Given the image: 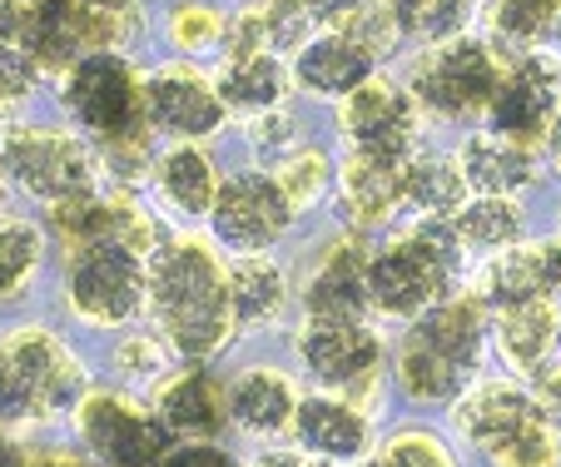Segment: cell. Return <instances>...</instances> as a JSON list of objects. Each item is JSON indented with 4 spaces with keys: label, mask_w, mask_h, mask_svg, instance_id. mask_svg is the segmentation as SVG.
<instances>
[{
    "label": "cell",
    "mask_w": 561,
    "mask_h": 467,
    "mask_svg": "<svg viewBox=\"0 0 561 467\" xmlns=\"http://www.w3.org/2000/svg\"><path fill=\"white\" fill-rule=\"evenodd\" d=\"M368 264L373 249L363 234H343L323 249L304 288V319H368Z\"/></svg>",
    "instance_id": "cell-17"
},
{
    "label": "cell",
    "mask_w": 561,
    "mask_h": 467,
    "mask_svg": "<svg viewBox=\"0 0 561 467\" xmlns=\"http://www.w3.org/2000/svg\"><path fill=\"white\" fill-rule=\"evenodd\" d=\"M145 35V5L139 0H80V41L85 55L110 50L125 55Z\"/></svg>",
    "instance_id": "cell-32"
},
{
    "label": "cell",
    "mask_w": 561,
    "mask_h": 467,
    "mask_svg": "<svg viewBox=\"0 0 561 467\" xmlns=\"http://www.w3.org/2000/svg\"><path fill=\"white\" fill-rule=\"evenodd\" d=\"M373 70H378V55L363 41H353V35H333V31H323L294 55V80L323 100H348L353 90L368 86Z\"/></svg>",
    "instance_id": "cell-20"
},
{
    "label": "cell",
    "mask_w": 561,
    "mask_h": 467,
    "mask_svg": "<svg viewBox=\"0 0 561 467\" xmlns=\"http://www.w3.org/2000/svg\"><path fill=\"white\" fill-rule=\"evenodd\" d=\"M403 200L417 219H453L472 190L462 180V164L457 160H437V155H413L403 164Z\"/></svg>",
    "instance_id": "cell-28"
},
{
    "label": "cell",
    "mask_w": 561,
    "mask_h": 467,
    "mask_svg": "<svg viewBox=\"0 0 561 467\" xmlns=\"http://www.w3.org/2000/svg\"><path fill=\"white\" fill-rule=\"evenodd\" d=\"M21 50L45 75H65L75 60H85L80 0H21Z\"/></svg>",
    "instance_id": "cell-23"
},
{
    "label": "cell",
    "mask_w": 561,
    "mask_h": 467,
    "mask_svg": "<svg viewBox=\"0 0 561 467\" xmlns=\"http://www.w3.org/2000/svg\"><path fill=\"white\" fill-rule=\"evenodd\" d=\"M339 125L353 149V160L408 164L417 145V100L408 95V86L373 75L368 86L343 100Z\"/></svg>",
    "instance_id": "cell-12"
},
{
    "label": "cell",
    "mask_w": 561,
    "mask_h": 467,
    "mask_svg": "<svg viewBox=\"0 0 561 467\" xmlns=\"http://www.w3.org/2000/svg\"><path fill=\"white\" fill-rule=\"evenodd\" d=\"M149 190L180 219H209L224 184H219L214 160L199 145H170V149H159L154 170H149Z\"/></svg>",
    "instance_id": "cell-21"
},
{
    "label": "cell",
    "mask_w": 561,
    "mask_h": 467,
    "mask_svg": "<svg viewBox=\"0 0 561 467\" xmlns=\"http://www.w3.org/2000/svg\"><path fill=\"white\" fill-rule=\"evenodd\" d=\"M154 413L170 423L174 437L214 443V433L229 423V388L204 363H184L154 388Z\"/></svg>",
    "instance_id": "cell-19"
},
{
    "label": "cell",
    "mask_w": 561,
    "mask_h": 467,
    "mask_svg": "<svg viewBox=\"0 0 561 467\" xmlns=\"http://www.w3.org/2000/svg\"><path fill=\"white\" fill-rule=\"evenodd\" d=\"M224 35H229V21L214 11L209 0H184V5L170 11V41L180 45L184 55L214 50V45H224Z\"/></svg>",
    "instance_id": "cell-37"
},
{
    "label": "cell",
    "mask_w": 561,
    "mask_h": 467,
    "mask_svg": "<svg viewBox=\"0 0 561 467\" xmlns=\"http://www.w3.org/2000/svg\"><path fill=\"white\" fill-rule=\"evenodd\" d=\"M502 60L488 41L457 35V41L427 45L408 70V95L437 119H472L488 115L502 86Z\"/></svg>",
    "instance_id": "cell-7"
},
{
    "label": "cell",
    "mask_w": 561,
    "mask_h": 467,
    "mask_svg": "<svg viewBox=\"0 0 561 467\" xmlns=\"http://www.w3.org/2000/svg\"><path fill=\"white\" fill-rule=\"evenodd\" d=\"M551 155H557V164H561V115H557V129H551Z\"/></svg>",
    "instance_id": "cell-48"
},
{
    "label": "cell",
    "mask_w": 561,
    "mask_h": 467,
    "mask_svg": "<svg viewBox=\"0 0 561 467\" xmlns=\"http://www.w3.org/2000/svg\"><path fill=\"white\" fill-rule=\"evenodd\" d=\"M249 139H254V149L264 155V160L284 164L288 155H294L298 125H294V115H288V110H268V115H254V125H249Z\"/></svg>",
    "instance_id": "cell-41"
},
{
    "label": "cell",
    "mask_w": 561,
    "mask_h": 467,
    "mask_svg": "<svg viewBox=\"0 0 561 467\" xmlns=\"http://www.w3.org/2000/svg\"><path fill=\"white\" fill-rule=\"evenodd\" d=\"M65 304L90 329H125L149 308V259L119 244H95L70 254Z\"/></svg>",
    "instance_id": "cell-10"
},
{
    "label": "cell",
    "mask_w": 561,
    "mask_h": 467,
    "mask_svg": "<svg viewBox=\"0 0 561 467\" xmlns=\"http://www.w3.org/2000/svg\"><path fill=\"white\" fill-rule=\"evenodd\" d=\"M219 95L233 115H268L284 110L288 100V65L278 55H249V60H224L219 70Z\"/></svg>",
    "instance_id": "cell-27"
},
{
    "label": "cell",
    "mask_w": 561,
    "mask_h": 467,
    "mask_svg": "<svg viewBox=\"0 0 561 467\" xmlns=\"http://www.w3.org/2000/svg\"><path fill=\"white\" fill-rule=\"evenodd\" d=\"M453 423L492 467H561V423L541 413L531 388L512 378L472 383L453 408Z\"/></svg>",
    "instance_id": "cell-5"
},
{
    "label": "cell",
    "mask_w": 561,
    "mask_h": 467,
    "mask_svg": "<svg viewBox=\"0 0 561 467\" xmlns=\"http://www.w3.org/2000/svg\"><path fill=\"white\" fill-rule=\"evenodd\" d=\"M492 339H497V353L512 373L522 378H537L551 363V349L561 343V314L557 304H517V308H497L492 314Z\"/></svg>",
    "instance_id": "cell-24"
},
{
    "label": "cell",
    "mask_w": 561,
    "mask_h": 467,
    "mask_svg": "<svg viewBox=\"0 0 561 467\" xmlns=\"http://www.w3.org/2000/svg\"><path fill=\"white\" fill-rule=\"evenodd\" d=\"M159 339L180 353V363H209L239 333L229 294V269L204 239L170 234L149 254V308Z\"/></svg>",
    "instance_id": "cell-1"
},
{
    "label": "cell",
    "mask_w": 561,
    "mask_h": 467,
    "mask_svg": "<svg viewBox=\"0 0 561 467\" xmlns=\"http://www.w3.org/2000/svg\"><path fill=\"white\" fill-rule=\"evenodd\" d=\"M60 105L75 125L95 135L100 145L145 135V75H135V65L125 55L95 50L85 60H75L60 80Z\"/></svg>",
    "instance_id": "cell-9"
},
{
    "label": "cell",
    "mask_w": 561,
    "mask_h": 467,
    "mask_svg": "<svg viewBox=\"0 0 561 467\" xmlns=\"http://www.w3.org/2000/svg\"><path fill=\"white\" fill-rule=\"evenodd\" d=\"M488 308H517V304H547L561 294V239H531V244H512L492 254L482 288Z\"/></svg>",
    "instance_id": "cell-18"
},
{
    "label": "cell",
    "mask_w": 561,
    "mask_h": 467,
    "mask_svg": "<svg viewBox=\"0 0 561 467\" xmlns=\"http://www.w3.org/2000/svg\"><path fill=\"white\" fill-rule=\"evenodd\" d=\"M358 467H398V463H392V457H382V453H378V457H368V463H358Z\"/></svg>",
    "instance_id": "cell-49"
},
{
    "label": "cell",
    "mask_w": 561,
    "mask_h": 467,
    "mask_svg": "<svg viewBox=\"0 0 561 467\" xmlns=\"http://www.w3.org/2000/svg\"><path fill=\"white\" fill-rule=\"evenodd\" d=\"M45 259V229L25 214H0V304L35 284Z\"/></svg>",
    "instance_id": "cell-31"
},
{
    "label": "cell",
    "mask_w": 561,
    "mask_h": 467,
    "mask_svg": "<svg viewBox=\"0 0 561 467\" xmlns=\"http://www.w3.org/2000/svg\"><path fill=\"white\" fill-rule=\"evenodd\" d=\"M70 418L80 447L105 467H164L174 453L170 423L125 388H85Z\"/></svg>",
    "instance_id": "cell-8"
},
{
    "label": "cell",
    "mask_w": 561,
    "mask_h": 467,
    "mask_svg": "<svg viewBox=\"0 0 561 467\" xmlns=\"http://www.w3.org/2000/svg\"><path fill=\"white\" fill-rule=\"evenodd\" d=\"M41 65L31 60V55L21 50V45H11V50H0V119H11L15 110L25 105V100L35 95V86H41Z\"/></svg>",
    "instance_id": "cell-40"
},
{
    "label": "cell",
    "mask_w": 561,
    "mask_h": 467,
    "mask_svg": "<svg viewBox=\"0 0 561 467\" xmlns=\"http://www.w3.org/2000/svg\"><path fill=\"white\" fill-rule=\"evenodd\" d=\"M488 339H492L488 298L453 294L433 314L408 323L403 343H398V358H392L398 388L413 403H457L472 388L477 368H482Z\"/></svg>",
    "instance_id": "cell-2"
},
{
    "label": "cell",
    "mask_w": 561,
    "mask_h": 467,
    "mask_svg": "<svg viewBox=\"0 0 561 467\" xmlns=\"http://www.w3.org/2000/svg\"><path fill=\"white\" fill-rule=\"evenodd\" d=\"M259 21H264V35H268V50L284 55V50H304L308 35H313V11H308V0H259L254 5Z\"/></svg>",
    "instance_id": "cell-38"
},
{
    "label": "cell",
    "mask_w": 561,
    "mask_h": 467,
    "mask_svg": "<svg viewBox=\"0 0 561 467\" xmlns=\"http://www.w3.org/2000/svg\"><path fill=\"white\" fill-rule=\"evenodd\" d=\"M274 180L284 184V194L294 200V209H308V204H318L323 194H329L333 164H329V155H323V149H294V155L278 164Z\"/></svg>",
    "instance_id": "cell-36"
},
{
    "label": "cell",
    "mask_w": 561,
    "mask_h": 467,
    "mask_svg": "<svg viewBox=\"0 0 561 467\" xmlns=\"http://www.w3.org/2000/svg\"><path fill=\"white\" fill-rule=\"evenodd\" d=\"M557 349H561V343H557Z\"/></svg>",
    "instance_id": "cell-50"
},
{
    "label": "cell",
    "mask_w": 561,
    "mask_h": 467,
    "mask_svg": "<svg viewBox=\"0 0 561 467\" xmlns=\"http://www.w3.org/2000/svg\"><path fill=\"white\" fill-rule=\"evenodd\" d=\"M382 457H392L398 467H457L453 447H447L433 428H398V433L382 443Z\"/></svg>",
    "instance_id": "cell-39"
},
{
    "label": "cell",
    "mask_w": 561,
    "mask_h": 467,
    "mask_svg": "<svg viewBox=\"0 0 561 467\" xmlns=\"http://www.w3.org/2000/svg\"><path fill=\"white\" fill-rule=\"evenodd\" d=\"M229 294H233V319H239V329H264L288 304V274L264 254L239 259V264L229 269Z\"/></svg>",
    "instance_id": "cell-30"
},
{
    "label": "cell",
    "mask_w": 561,
    "mask_h": 467,
    "mask_svg": "<svg viewBox=\"0 0 561 467\" xmlns=\"http://www.w3.org/2000/svg\"><path fill=\"white\" fill-rule=\"evenodd\" d=\"M174 358H180V353H174L164 339L129 333V339L115 343V353H110V368H115V378L129 383V388H159V383L170 378V363Z\"/></svg>",
    "instance_id": "cell-35"
},
{
    "label": "cell",
    "mask_w": 561,
    "mask_h": 467,
    "mask_svg": "<svg viewBox=\"0 0 561 467\" xmlns=\"http://www.w3.org/2000/svg\"><path fill=\"white\" fill-rule=\"evenodd\" d=\"M294 200L284 194V184L264 170H249V174H233L224 180L219 190V204H214V239L224 249H233L239 259H254V254H268L288 234L294 224Z\"/></svg>",
    "instance_id": "cell-13"
},
{
    "label": "cell",
    "mask_w": 561,
    "mask_h": 467,
    "mask_svg": "<svg viewBox=\"0 0 561 467\" xmlns=\"http://www.w3.org/2000/svg\"><path fill=\"white\" fill-rule=\"evenodd\" d=\"M249 467H333V463H318V457L298 453V447H274V453H259Z\"/></svg>",
    "instance_id": "cell-45"
},
{
    "label": "cell",
    "mask_w": 561,
    "mask_h": 467,
    "mask_svg": "<svg viewBox=\"0 0 561 467\" xmlns=\"http://www.w3.org/2000/svg\"><path fill=\"white\" fill-rule=\"evenodd\" d=\"M0 184H5V180H0Z\"/></svg>",
    "instance_id": "cell-51"
},
{
    "label": "cell",
    "mask_w": 561,
    "mask_h": 467,
    "mask_svg": "<svg viewBox=\"0 0 561 467\" xmlns=\"http://www.w3.org/2000/svg\"><path fill=\"white\" fill-rule=\"evenodd\" d=\"M453 234L462 254H502V249L522 244V204L502 200V194H472L453 214Z\"/></svg>",
    "instance_id": "cell-29"
},
{
    "label": "cell",
    "mask_w": 561,
    "mask_h": 467,
    "mask_svg": "<svg viewBox=\"0 0 561 467\" xmlns=\"http://www.w3.org/2000/svg\"><path fill=\"white\" fill-rule=\"evenodd\" d=\"M561 115V65L551 55H522L517 65H507L497 86V100H492L488 119H492V135L502 139H517V145H537L557 129Z\"/></svg>",
    "instance_id": "cell-15"
},
{
    "label": "cell",
    "mask_w": 561,
    "mask_h": 467,
    "mask_svg": "<svg viewBox=\"0 0 561 467\" xmlns=\"http://www.w3.org/2000/svg\"><path fill=\"white\" fill-rule=\"evenodd\" d=\"M229 105H224L219 86L194 65H159L145 75V119L154 135L174 139V145H199L224 125Z\"/></svg>",
    "instance_id": "cell-14"
},
{
    "label": "cell",
    "mask_w": 561,
    "mask_h": 467,
    "mask_svg": "<svg viewBox=\"0 0 561 467\" xmlns=\"http://www.w3.org/2000/svg\"><path fill=\"white\" fill-rule=\"evenodd\" d=\"M492 31L502 45H522V50H537L541 41L561 31V0H497L492 5Z\"/></svg>",
    "instance_id": "cell-34"
},
{
    "label": "cell",
    "mask_w": 561,
    "mask_h": 467,
    "mask_svg": "<svg viewBox=\"0 0 561 467\" xmlns=\"http://www.w3.org/2000/svg\"><path fill=\"white\" fill-rule=\"evenodd\" d=\"M462 244L453 234V219H417L403 239L373 249L368 264V304L382 319L417 323L437 304L453 298L457 269H462Z\"/></svg>",
    "instance_id": "cell-3"
},
{
    "label": "cell",
    "mask_w": 561,
    "mask_h": 467,
    "mask_svg": "<svg viewBox=\"0 0 561 467\" xmlns=\"http://www.w3.org/2000/svg\"><path fill=\"white\" fill-rule=\"evenodd\" d=\"M457 164H462V180L472 194H502V200H517L531 180H537V155L517 139L502 135H472L457 149Z\"/></svg>",
    "instance_id": "cell-25"
},
{
    "label": "cell",
    "mask_w": 561,
    "mask_h": 467,
    "mask_svg": "<svg viewBox=\"0 0 561 467\" xmlns=\"http://www.w3.org/2000/svg\"><path fill=\"white\" fill-rule=\"evenodd\" d=\"M0 180L41 200L45 209L110 190L105 170H100V149L50 125H0Z\"/></svg>",
    "instance_id": "cell-6"
},
{
    "label": "cell",
    "mask_w": 561,
    "mask_h": 467,
    "mask_svg": "<svg viewBox=\"0 0 561 467\" xmlns=\"http://www.w3.org/2000/svg\"><path fill=\"white\" fill-rule=\"evenodd\" d=\"M298 383L284 368H244L229 383V423L249 437H274L294 428L298 413Z\"/></svg>",
    "instance_id": "cell-22"
},
{
    "label": "cell",
    "mask_w": 561,
    "mask_h": 467,
    "mask_svg": "<svg viewBox=\"0 0 561 467\" xmlns=\"http://www.w3.org/2000/svg\"><path fill=\"white\" fill-rule=\"evenodd\" d=\"M164 467H239V457L224 453L219 443H180L164 457Z\"/></svg>",
    "instance_id": "cell-43"
},
{
    "label": "cell",
    "mask_w": 561,
    "mask_h": 467,
    "mask_svg": "<svg viewBox=\"0 0 561 467\" xmlns=\"http://www.w3.org/2000/svg\"><path fill=\"white\" fill-rule=\"evenodd\" d=\"M288 433L298 453L318 463H358L373 447V413L343 394H304Z\"/></svg>",
    "instance_id": "cell-16"
},
{
    "label": "cell",
    "mask_w": 561,
    "mask_h": 467,
    "mask_svg": "<svg viewBox=\"0 0 561 467\" xmlns=\"http://www.w3.org/2000/svg\"><path fill=\"white\" fill-rule=\"evenodd\" d=\"M90 378L70 343L50 329H15L0 339V428H41L75 413Z\"/></svg>",
    "instance_id": "cell-4"
},
{
    "label": "cell",
    "mask_w": 561,
    "mask_h": 467,
    "mask_svg": "<svg viewBox=\"0 0 561 467\" xmlns=\"http://www.w3.org/2000/svg\"><path fill=\"white\" fill-rule=\"evenodd\" d=\"M339 209L348 219L353 234H368L378 224H388L392 214H403V164H373V160H353L343 164V194Z\"/></svg>",
    "instance_id": "cell-26"
},
{
    "label": "cell",
    "mask_w": 561,
    "mask_h": 467,
    "mask_svg": "<svg viewBox=\"0 0 561 467\" xmlns=\"http://www.w3.org/2000/svg\"><path fill=\"white\" fill-rule=\"evenodd\" d=\"M368 5H373V0H308L313 21L323 25V31H333V35H348L353 25L368 15Z\"/></svg>",
    "instance_id": "cell-42"
},
{
    "label": "cell",
    "mask_w": 561,
    "mask_h": 467,
    "mask_svg": "<svg viewBox=\"0 0 561 467\" xmlns=\"http://www.w3.org/2000/svg\"><path fill=\"white\" fill-rule=\"evenodd\" d=\"M398 21V31L413 35V41H427V45H443V41H457L472 21V0H382Z\"/></svg>",
    "instance_id": "cell-33"
},
{
    "label": "cell",
    "mask_w": 561,
    "mask_h": 467,
    "mask_svg": "<svg viewBox=\"0 0 561 467\" xmlns=\"http://www.w3.org/2000/svg\"><path fill=\"white\" fill-rule=\"evenodd\" d=\"M25 467H85L80 457H70V453H41V457H31Z\"/></svg>",
    "instance_id": "cell-47"
},
{
    "label": "cell",
    "mask_w": 561,
    "mask_h": 467,
    "mask_svg": "<svg viewBox=\"0 0 561 467\" xmlns=\"http://www.w3.org/2000/svg\"><path fill=\"white\" fill-rule=\"evenodd\" d=\"M298 363L323 394H343L373 413V388L382 373V339L368 319H304Z\"/></svg>",
    "instance_id": "cell-11"
},
{
    "label": "cell",
    "mask_w": 561,
    "mask_h": 467,
    "mask_svg": "<svg viewBox=\"0 0 561 467\" xmlns=\"http://www.w3.org/2000/svg\"><path fill=\"white\" fill-rule=\"evenodd\" d=\"M21 45V0H0V50Z\"/></svg>",
    "instance_id": "cell-46"
},
{
    "label": "cell",
    "mask_w": 561,
    "mask_h": 467,
    "mask_svg": "<svg viewBox=\"0 0 561 467\" xmlns=\"http://www.w3.org/2000/svg\"><path fill=\"white\" fill-rule=\"evenodd\" d=\"M531 398L541 403V413H547L551 423H561V358H551L547 368L531 378Z\"/></svg>",
    "instance_id": "cell-44"
}]
</instances>
